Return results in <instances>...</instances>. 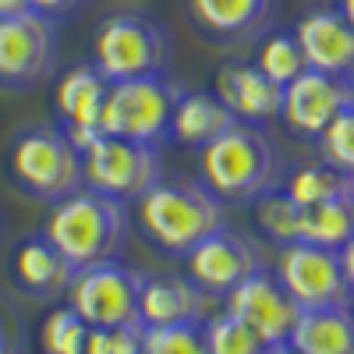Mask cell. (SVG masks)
Returning <instances> with one entry per match:
<instances>
[{"label": "cell", "instance_id": "1", "mask_svg": "<svg viewBox=\"0 0 354 354\" xmlns=\"http://www.w3.org/2000/svg\"><path fill=\"white\" fill-rule=\"evenodd\" d=\"M202 153V185L223 205H252L283 188V160L259 124H234Z\"/></svg>", "mask_w": 354, "mask_h": 354}, {"label": "cell", "instance_id": "2", "mask_svg": "<svg viewBox=\"0 0 354 354\" xmlns=\"http://www.w3.org/2000/svg\"><path fill=\"white\" fill-rule=\"evenodd\" d=\"M43 238L61 252L75 270H88L121 255L128 241V205L103 192L78 188L53 202L43 223Z\"/></svg>", "mask_w": 354, "mask_h": 354}, {"label": "cell", "instance_id": "3", "mask_svg": "<svg viewBox=\"0 0 354 354\" xmlns=\"http://www.w3.org/2000/svg\"><path fill=\"white\" fill-rule=\"evenodd\" d=\"M138 220L163 255L185 259L198 241L227 227V205L202 181H160L138 198Z\"/></svg>", "mask_w": 354, "mask_h": 354}, {"label": "cell", "instance_id": "4", "mask_svg": "<svg viewBox=\"0 0 354 354\" xmlns=\"http://www.w3.org/2000/svg\"><path fill=\"white\" fill-rule=\"evenodd\" d=\"M181 93H185V85L170 75L110 82L103 117H100V131L113 135V138L156 145L160 149V142L170 138L174 106L181 100Z\"/></svg>", "mask_w": 354, "mask_h": 354}, {"label": "cell", "instance_id": "5", "mask_svg": "<svg viewBox=\"0 0 354 354\" xmlns=\"http://www.w3.org/2000/svg\"><path fill=\"white\" fill-rule=\"evenodd\" d=\"M170 32L149 15H110L93 39V68L106 82L149 78L170 71Z\"/></svg>", "mask_w": 354, "mask_h": 354}, {"label": "cell", "instance_id": "6", "mask_svg": "<svg viewBox=\"0 0 354 354\" xmlns=\"http://www.w3.org/2000/svg\"><path fill=\"white\" fill-rule=\"evenodd\" d=\"M11 177L25 195L43 202H61L78 188H85L82 153L64 135V128L50 124L18 135V142L11 145Z\"/></svg>", "mask_w": 354, "mask_h": 354}, {"label": "cell", "instance_id": "7", "mask_svg": "<svg viewBox=\"0 0 354 354\" xmlns=\"http://www.w3.org/2000/svg\"><path fill=\"white\" fill-rule=\"evenodd\" d=\"M82 174H85V188L103 192L128 205L163 181V160L156 145L100 135L82 153Z\"/></svg>", "mask_w": 354, "mask_h": 354}, {"label": "cell", "instance_id": "8", "mask_svg": "<svg viewBox=\"0 0 354 354\" xmlns=\"http://www.w3.org/2000/svg\"><path fill=\"white\" fill-rule=\"evenodd\" d=\"M142 273L128 270L117 259L78 270L68 287V305L88 322L100 326H142L138 319V294H142Z\"/></svg>", "mask_w": 354, "mask_h": 354}, {"label": "cell", "instance_id": "9", "mask_svg": "<svg viewBox=\"0 0 354 354\" xmlns=\"http://www.w3.org/2000/svg\"><path fill=\"white\" fill-rule=\"evenodd\" d=\"M273 277L283 283V290L290 294L301 312L337 308V305L354 301L347 277H344V266H340V252H333V248H319V245H305V241L283 245Z\"/></svg>", "mask_w": 354, "mask_h": 354}, {"label": "cell", "instance_id": "10", "mask_svg": "<svg viewBox=\"0 0 354 354\" xmlns=\"http://www.w3.org/2000/svg\"><path fill=\"white\" fill-rule=\"evenodd\" d=\"M57 68V21L21 11L0 18V85L32 88Z\"/></svg>", "mask_w": 354, "mask_h": 354}, {"label": "cell", "instance_id": "11", "mask_svg": "<svg viewBox=\"0 0 354 354\" xmlns=\"http://www.w3.org/2000/svg\"><path fill=\"white\" fill-rule=\"evenodd\" d=\"M185 266H188V280L205 298H227L241 280L262 270V255L252 238L230 227H220L185 255Z\"/></svg>", "mask_w": 354, "mask_h": 354}, {"label": "cell", "instance_id": "12", "mask_svg": "<svg viewBox=\"0 0 354 354\" xmlns=\"http://www.w3.org/2000/svg\"><path fill=\"white\" fill-rule=\"evenodd\" d=\"M354 103V78H337L305 68L294 82L283 85L280 121L298 138H319L330 121Z\"/></svg>", "mask_w": 354, "mask_h": 354}, {"label": "cell", "instance_id": "13", "mask_svg": "<svg viewBox=\"0 0 354 354\" xmlns=\"http://www.w3.org/2000/svg\"><path fill=\"white\" fill-rule=\"evenodd\" d=\"M223 312L241 319L262 344H283L294 330V322H298L301 308L294 305V298L270 270H259L227 294Z\"/></svg>", "mask_w": 354, "mask_h": 354}, {"label": "cell", "instance_id": "14", "mask_svg": "<svg viewBox=\"0 0 354 354\" xmlns=\"http://www.w3.org/2000/svg\"><path fill=\"white\" fill-rule=\"evenodd\" d=\"M106 88L110 82L93 68V64H78L71 71L61 75L57 82V117H61L64 135L75 142V149L85 153L103 131H100V117H103V103H106Z\"/></svg>", "mask_w": 354, "mask_h": 354}, {"label": "cell", "instance_id": "15", "mask_svg": "<svg viewBox=\"0 0 354 354\" xmlns=\"http://www.w3.org/2000/svg\"><path fill=\"white\" fill-rule=\"evenodd\" d=\"M305 64L322 75L354 78V28L337 8H315L294 28Z\"/></svg>", "mask_w": 354, "mask_h": 354}, {"label": "cell", "instance_id": "16", "mask_svg": "<svg viewBox=\"0 0 354 354\" xmlns=\"http://www.w3.org/2000/svg\"><path fill=\"white\" fill-rule=\"evenodd\" d=\"M213 93L227 103V110L241 124H270L280 117L283 85L270 82L255 64H245V61L220 64Z\"/></svg>", "mask_w": 354, "mask_h": 354}, {"label": "cell", "instance_id": "17", "mask_svg": "<svg viewBox=\"0 0 354 354\" xmlns=\"http://www.w3.org/2000/svg\"><path fill=\"white\" fill-rule=\"evenodd\" d=\"M280 0H188V15L216 43L259 39L277 18Z\"/></svg>", "mask_w": 354, "mask_h": 354}, {"label": "cell", "instance_id": "18", "mask_svg": "<svg viewBox=\"0 0 354 354\" xmlns=\"http://www.w3.org/2000/svg\"><path fill=\"white\" fill-rule=\"evenodd\" d=\"M142 326H181V322H205V294L188 277H145L138 294Z\"/></svg>", "mask_w": 354, "mask_h": 354}, {"label": "cell", "instance_id": "19", "mask_svg": "<svg viewBox=\"0 0 354 354\" xmlns=\"http://www.w3.org/2000/svg\"><path fill=\"white\" fill-rule=\"evenodd\" d=\"M11 270H15L18 287L25 294H32V298H43V301H53V298H61V294H68V287L78 273L75 266L43 238V234L25 238L15 248Z\"/></svg>", "mask_w": 354, "mask_h": 354}, {"label": "cell", "instance_id": "20", "mask_svg": "<svg viewBox=\"0 0 354 354\" xmlns=\"http://www.w3.org/2000/svg\"><path fill=\"white\" fill-rule=\"evenodd\" d=\"M234 124H238V117L227 110V103L216 93H188L185 88L174 106L170 138L177 145H188V149H205Z\"/></svg>", "mask_w": 354, "mask_h": 354}, {"label": "cell", "instance_id": "21", "mask_svg": "<svg viewBox=\"0 0 354 354\" xmlns=\"http://www.w3.org/2000/svg\"><path fill=\"white\" fill-rule=\"evenodd\" d=\"M287 344L298 354H354V305L298 312Z\"/></svg>", "mask_w": 354, "mask_h": 354}, {"label": "cell", "instance_id": "22", "mask_svg": "<svg viewBox=\"0 0 354 354\" xmlns=\"http://www.w3.org/2000/svg\"><path fill=\"white\" fill-rule=\"evenodd\" d=\"M351 238H354V192L301 209V238L298 241L340 252Z\"/></svg>", "mask_w": 354, "mask_h": 354}, {"label": "cell", "instance_id": "23", "mask_svg": "<svg viewBox=\"0 0 354 354\" xmlns=\"http://www.w3.org/2000/svg\"><path fill=\"white\" fill-rule=\"evenodd\" d=\"M283 192H287V198H290L294 205L308 209V205H319V202L351 195V192H354V177L333 170L330 163H312V167L294 170V174L287 177Z\"/></svg>", "mask_w": 354, "mask_h": 354}, {"label": "cell", "instance_id": "24", "mask_svg": "<svg viewBox=\"0 0 354 354\" xmlns=\"http://www.w3.org/2000/svg\"><path fill=\"white\" fill-rule=\"evenodd\" d=\"M252 205H255L259 230H262L273 245L283 248V245H294V241L301 238V205H294L283 188L255 198Z\"/></svg>", "mask_w": 354, "mask_h": 354}, {"label": "cell", "instance_id": "25", "mask_svg": "<svg viewBox=\"0 0 354 354\" xmlns=\"http://www.w3.org/2000/svg\"><path fill=\"white\" fill-rule=\"evenodd\" d=\"M255 68L277 82V85H287L294 82L308 64H305V53L298 46V39H294V32H273V36H266L259 43V57H255Z\"/></svg>", "mask_w": 354, "mask_h": 354}, {"label": "cell", "instance_id": "26", "mask_svg": "<svg viewBox=\"0 0 354 354\" xmlns=\"http://www.w3.org/2000/svg\"><path fill=\"white\" fill-rule=\"evenodd\" d=\"M88 322L71 308H53L43 319V330H39V347L43 354H85V340H88Z\"/></svg>", "mask_w": 354, "mask_h": 354}, {"label": "cell", "instance_id": "27", "mask_svg": "<svg viewBox=\"0 0 354 354\" xmlns=\"http://www.w3.org/2000/svg\"><path fill=\"white\" fill-rule=\"evenodd\" d=\"M205 330V347L209 354H262V340L245 326L241 319H234L230 312H216L202 322Z\"/></svg>", "mask_w": 354, "mask_h": 354}, {"label": "cell", "instance_id": "28", "mask_svg": "<svg viewBox=\"0 0 354 354\" xmlns=\"http://www.w3.org/2000/svg\"><path fill=\"white\" fill-rule=\"evenodd\" d=\"M142 354H209L202 322L181 326H142Z\"/></svg>", "mask_w": 354, "mask_h": 354}, {"label": "cell", "instance_id": "29", "mask_svg": "<svg viewBox=\"0 0 354 354\" xmlns=\"http://www.w3.org/2000/svg\"><path fill=\"white\" fill-rule=\"evenodd\" d=\"M315 142H319L322 163H330L333 170L354 177V103L347 110H340L330 121V128L322 131Z\"/></svg>", "mask_w": 354, "mask_h": 354}, {"label": "cell", "instance_id": "30", "mask_svg": "<svg viewBox=\"0 0 354 354\" xmlns=\"http://www.w3.org/2000/svg\"><path fill=\"white\" fill-rule=\"evenodd\" d=\"M85 354H142V326H100V330H88Z\"/></svg>", "mask_w": 354, "mask_h": 354}, {"label": "cell", "instance_id": "31", "mask_svg": "<svg viewBox=\"0 0 354 354\" xmlns=\"http://www.w3.org/2000/svg\"><path fill=\"white\" fill-rule=\"evenodd\" d=\"M85 0H28V11H36L50 21H61V18H71Z\"/></svg>", "mask_w": 354, "mask_h": 354}, {"label": "cell", "instance_id": "32", "mask_svg": "<svg viewBox=\"0 0 354 354\" xmlns=\"http://www.w3.org/2000/svg\"><path fill=\"white\" fill-rule=\"evenodd\" d=\"M0 354H21V333H18V319L0 308Z\"/></svg>", "mask_w": 354, "mask_h": 354}, {"label": "cell", "instance_id": "33", "mask_svg": "<svg viewBox=\"0 0 354 354\" xmlns=\"http://www.w3.org/2000/svg\"><path fill=\"white\" fill-rule=\"evenodd\" d=\"M340 266H344V277H347V287L354 294V238L340 248Z\"/></svg>", "mask_w": 354, "mask_h": 354}, {"label": "cell", "instance_id": "34", "mask_svg": "<svg viewBox=\"0 0 354 354\" xmlns=\"http://www.w3.org/2000/svg\"><path fill=\"white\" fill-rule=\"evenodd\" d=\"M21 11H28V0H0V18H11Z\"/></svg>", "mask_w": 354, "mask_h": 354}, {"label": "cell", "instance_id": "35", "mask_svg": "<svg viewBox=\"0 0 354 354\" xmlns=\"http://www.w3.org/2000/svg\"><path fill=\"white\" fill-rule=\"evenodd\" d=\"M262 354H298V351H294V347L283 340V344H266V347H262Z\"/></svg>", "mask_w": 354, "mask_h": 354}, {"label": "cell", "instance_id": "36", "mask_svg": "<svg viewBox=\"0 0 354 354\" xmlns=\"http://www.w3.org/2000/svg\"><path fill=\"white\" fill-rule=\"evenodd\" d=\"M347 21H351V28H354V0H340V8H337Z\"/></svg>", "mask_w": 354, "mask_h": 354}]
</instances>
